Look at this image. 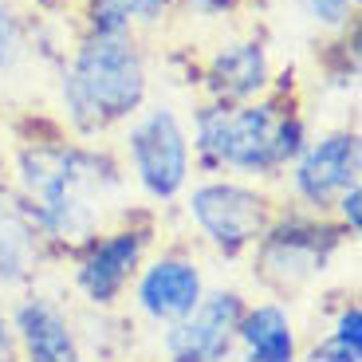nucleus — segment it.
I'll return each mask as SVG.
<instances>
[{"label":"nucleus","instance_id":"nucleus-1","mask_svg":"<svg viewBox=\"0 0 362 362\" xmlns=\"http://www.w3.org/2000/svg\"><path fill=\"white\" fill-rule=\"evenodd\" d=\"M4 181L47 252L75 256L87 240L130 213V177L118 150L71 134L12 142Z\"/></svg>","mask_w":362,"mask_h":362},{"label":"nucleus","instance_id":"nucleus-2","mask_svg":"<svg viewBox=\"0 0 362 362\" xmlns=\"http://www.w3.org/2000/svg\"><path fill=\"white\" fill-rule=\"evenodd\" d=\"M311 138L308 115L284 90L252 103H201L193 110V173L205 177L268 181L284 177L291 158Z\"/></svg>","mask_w":362,"mask_h":362},{"label":"nucleus","instance_id":"nucleus-3","mask_svg":"<svg viewBox=\"0 0 362 362\" xmlns=\"http://www.w3.org/2000/svg\"><path fill=\"white\" fill-rule=\"evenodd\" d=\"M55 103L67 134L83 142H95L130 122L150 103L146 44L138 36L79 32L55 75Z\"/></svg>","mask_w":362,"mask_h":362},{"label":"nucleus","instance_id":"nucleus-4","mask_svg":"<svg viewBox=\"0 0 362 362\" xmlns=\"http://www.w3.org/2000/svg\"><path fill=\"white\" fill-rule=\"evenodd\" d=\"M351 236L331 217H311L299 209H280L260 245L252 248V280L268 291V299H296L323 280L335 256Z\"/></svg>","mask_w":362,"mask_h":362},{"label":"nucleus","instance_id":"nucleus-5","mask_svg":"<svg viewBox=\"0 0 362 362\" xmlns=\"http://www.w3.org/2000/svg\"><path fill=\"white\" fill-rule=\"evenodd\" d=\"M118 158L138 193L162 209L181 201L193 181L189 127L170 103H146L130 122L118 127Z\"/></svg>","mask_w":362,"mask_h":362},{"label":"nucleus","instance_id":"nucleus-6","mask_svg":"<svg viewBox=\"0 0 362 362\" xmlns=\"http://www.w3.org/2000/svg\"><path fill=\"white\" fill-rule=\"evenodd\" d=\"M181 205H185V221L201 236V245H209L221 260L248 256L284 209L276 205L268 185L240 181V177L189 181V189L181 193Z\"/></svg>","mask_w":362,"mask_h":362},{"label":"nucleus","instance_id":"nucleus-7","mask_svg":"<svg viewBox=\"0 0 362 362\" xmlns=\"http://www.w3.org/2000/svg\"><path fill=\"white\" fill-rule=\"evenodd\" d=\"M154 221L130 209L122 221L103 228L95 240L71 256V288L75 296L87 303V311H118L127 299L130 284H134L142 260L154 248Z\"/></svg>","mask_w":362,"mask_h":362},{"label":"nucleus","instance_id":"nucleus-8","mask_svg":"<svg viewBox=\"0 0 362 362\" xmlns=\"http://www.w3.org/2000/svg\"><path fill=\"white\" fill-rule=\"evenodd\" d=\"M362 181V134L358 127H327L303 142L291 165L284 170V189L291 209L327 217L331 205L351 185Z\"/></svg>","mask_w":362,"mask_h":362},{"label":"nucleus","instance_id":"nucleus-9","mask_svg":"<svg viewBox=\"0 0 362 362\" xmlns=\"http://www.w3.org/2000/svg\"><path fill=\"white\" fill-rule=\"evenodd\" d=\"M248 299L240 288H209L177 323L158 327V362H221L236 351V327Z\"/></svg>","mask_w":362,"mask_h":362},{"label":"nucleus","instance_id":"nucleus-10","mask_svg":"<svg viewBox=\"0 0 362 362\" xmlns=\"http://www.w3.org/2000/svg\"><path fill=\"white\" fill-rule=\"evenodd\" d=\"M205 291L209 280L197 256L185 248H162V252H150L142 260L127 299L138 319H146L150 327H165L189 315Z\"/></svg>","mask_w":362,"mask_h":362},{"label":"nucleus","instance_id":"nucleus-11","mask_svg":"<svg viewBox=\"0 0 362 362\" xmlns=\"http://www.w3.org/2000/svg\"><path fill=\"white\" fill-rule=\"evenodd\" d=\"M201 90L209 103H252L276 90L272 47L256 32L225 36L209 47L201 64Z\"/></svg>","mask_w":362,"mask_h":362},{"label":"nucleus","instance_id":"nucleus-12","mask_svg":"<svg viewBox=\"0 0 362 362\" xmlns=\"http://www.w3.org/2000/svg\"><path fill=\"white\" fill-rule=\"evenodd\" d=\"M20 362H87L79 343V323L55 296L20 291L8 308Z\"/></svg>","mask_w":362,"mask_h":362},{"label":"nucleus","instance_id":"nucleus-13","mask_svg":"<svg viewBox=\"0 0 362 362\" xmlns=\"http://www.w3.org/2000/svg\"><path fill=\"white\" fill-rule=\"evenodd\" d=\"M47 245L40 240L36 225L28 221L24 205L0 181V296L4 291H32L47 264Z\"/></svg>","mask_w":362,"mask_h":362},{"label":"nucleus","instance_id":"nucleus-14","mask_svg":"<svg viewBox=\"0 0 362 362\" xmlns=\"http://www.w3.org/2000/svg\"><path fill=\"white\" fill-rule=\"evenodd\" d=\"M299 323L284 299H256L248 303L236 327V354L248 362H299Z\"/></svg>","mask_w":362,"mask_h":362},{"label":"nucleus","instance_id":"nucleus-15","mask_svg":"<svg viewBox=\"0 0 362 362\" xmlns=\"http://www.w3.org/2000/svg\"><path fill=\"white\" fill-rule=\"evenodd\" d=\"M79 32L95 36H138L162 28L173 16V0H75Z\"/></svg>","mask_w":362,"mask_h":362},{"label":"nucleus","instance_id":"nucleus-16","mask_svg":"<svg viewBox=\"0 0 362 362\" xmlns=\"http://www.w3.org/2000/svg\"><path fill=\"white\" fill-rule=\"evenodd\" d=\"M299 362H362V308L358 299H343L323 335L299 346Z\"/></svg>","mask_w":362,"mask_h":362},{"label":"nucleus","instance_id":"nucleus-17","mask_svg":"<svg viewBox=\"0 0 362 362\" xmlns=\"http://www.w3.org/2000/svg\"><path fill=\"white\" fill-rule=\"evenodd\" d=\"M28 47H32V32H28L24 12L12 0H0V79L24 64Z\"/></svg>","mask_w":362,"mask_h":362},{"label":"nucleus","instance_id":"nucleus-18","mask_svg":"<svg viewBox=\"0 0 362 362\" xmlns=\"http://www.w3.org/2000/svg\"><path fill=\"white\" fill-rule=\"evenodd\" d=\"M296 12L308 24H315L327 36H343L354 28V16H358V0H291Z\"/></svg>","mask_w":362,"mask_h":362},{"label":"nucleus","instance_id":"nucleus-19","mask_svg":"<svg viewBox=\"0 0 362 362\" xmlns=\"http://www.w3.org/2000/svg\"><path fill=\"white\" fill-rule=\"evenodd\" d=\"M245 0H173V12L197 20V24H225L240 12Z\"/></svg>","mask_w":362,"mask_h":362},{"label":"nucleus","instance_id":"nucleus-20","mask_svg":"<svg viewBox=\"0 0 362 362\" xmlns=\"http://www.w3.org/2000/svg\"><path fill=\"white\" fill-rule=\"evenodd\" d=\"M327 217L335 221V225L343 228L351 240H358V233H362V181H358V185H351V189H346L343 197L331 205V213H327Z\"/></svg>","mask_w":362,"mask_h":362},{"label":"nucleus","instance_id":"nucleus-21","mask_svg":"<svg viewBox=\"0 0 362 362\" xmlns=\"http://www.w3.org/2000/svg\"><path fill=\"white\" fill-rule=\"evenodd\" d=\"M0 362H20L16 335H12V319H8L4 308H0Z\"/></svg>","mask_w":362,"mask_h":362},{"label":"nucleus","instance_id":"nucleus-22","mask_svg":"<svg viewBox=\"0 0 362 362\" xmlns=\"http://www.w3.org/2000/svg\"><path fill=\"white\" fill-rule=\"evenodd\" d=\"M12 4H16L20 12H24V8H32V12H59L67 0H12Z\"/></svg>","mask_w":362,"mask_h":362},{"label":"nucleus","instance_id":"nucleus-23","mask_svg":"<svg viewBox=\"0 0 362 362\" xmlns=\"http://www.w3.org/2000/svg\"><path fill=\"white\" fill-rule=\"evenodd\" d=\"M8 154H12V138H8L4 118H0V181H4V173H8Z\"/></svg>","mask_w":362,"mask_h":362},{"label":"nucleus","instance_id":"nucleus-24","mask_svg":"<svg viewBox=\"0 0 362 362\" xmlns=\"http://www.w3.org/2000/svg\"><path fill=\"white\" fill-rule=\"evenodd\" d=\"M221 362H248V358H245V354H236V351H233L228 358H221Z\"/></svg>","mask_w":362,"mask_h":362}]
</instances>
